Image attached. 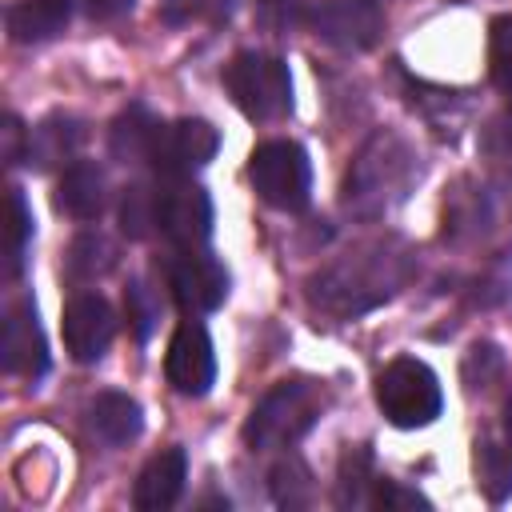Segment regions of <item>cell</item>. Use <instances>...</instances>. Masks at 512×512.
Masks as SVG:
<instances>
[{"label":"cell","instance_id":"obj_5","mask_svg":"<svg viewBox=\"0 0 512 512\" xmlns=\"http://www.w3.org/2000/svg\"><path fill=\"white\" fill-rule=\"evenodd\" d=\"M304 20L324 44L344 48V52H364L384 32L380 0H316Z\"/></svg>","mask_w":512,"mask_h":512},{"label":"cell","instance_id":"obj_13","mask_svg":"<svg viewBox=\"0 0 512 512\" xmlns=\"http://www.w3.org/2000/svg\"><path fill=\"white\" fill-rule=\"evenodd\" d=\"M72 20V0H16L8 8V36L16 44H44Z\"/></svg>","mask_w":512,"mask_h":512},{"label":"cell","instance_id":"obj_11","mask_svg":"<svg viewBox=\"0 0 512 512\" xmlns=\"http://www.w3.org/2000/svg\"><path fill=\"white\" fill-rule=\"evenodd\" d=\"M0 364L12 376L24 380H40L48 372V340L36 324V308L32 304H16L4 320V340H0Z\"/></svg>","mask_w":512,"mask_h":512},{"label":"cell","instance_id":"obj_17","mask_svg":"<svg viewBox=\"0 0 512 512\" xmlns=\"http://www.w3.org/2000/svg\"><path fill=\"white\" fill-rule=\"evenodd\" d=\"M80 140H84V128H80L72 116H48L44 124H36V128L28 132V152H24V160L36 164V168L64 164V160L76 156Z\"/></svg>","mask_w":512,"mask_h":512},{"label":"cell","instance_id":"obj_8","mask_svg":"<svg viewBox=\"0 0 512 512\" xmlns=\"http://www.w3.org/2000/svg\"><path fill=\"white\" fill-rule=\"evenodd\" d=\"M164 376L180 396H204L216 380V352H212V336L204 332V324L192 316L184 320L164 352Z\"/></svg>","mask_w":512,"mask_h":512},{"label":"cell","instance_id":"obj_27","mask_svg":"<svg viewBox=\"0 0 512 512\" xmlns=\"http://www.w3.org/2000/svg\"><path fill=\"white\" fill-rule=\"evenodd\" d=\"M132 4H136V0H88V12H92L96 20H116V16L132 12Z\"/></svg>","mask_w":512,"mask_h":512},{"label":"cell","instance_id":"obj_9","mask_svg":"<svg viewBox=\"0 0 512 512\" xmlns=\"http://www.w3.org/2000/svg\"><path fill=\"white\" fill-rule=\"evenodd\" d=\"M60 332H64V348L72 360L96 364L116 336V312L100 292H80L64 304Z\"/></svg>","mask_w":512,"mask_h":512},{"label":"cell","instance_id":"obj_16","mask_svg":"<svg viewBox=\"0 0 512 512\" xmlns=\"http://www.w3.org/2000/svg\"><path fill=\"white\" fill-rule=\"evenodd\" d=\"M88 424L104 444H128V440L140 436L144 416H140V404L128 392H100L88 404Z\"/></svg>","mask_w":512,"mask_h":512},{"label":"cell","instance_id":"obj_1","mask_svg":"<svg viewBox=\"0 0 512 512\" xmlns=\"http://www.w3.org/2000/svg\"><path fill=\"white\" fill-rule=\"evenodd\" d=\"M320 408H324V400H320L316 384H308V380H280L252 408V416L244 424V440H248V448L296 444L316 424Z\"/></svg>","mask_w":512,"mask_h":512},{"label":"cell","instance_id":"obj_26","mask_svg":"<svg viewBox=\"0 0 512 512\" xmlns=\"http://www.w3.org/2000/svg\"><path fill=\"white\" fill-rule=\"evenodd\" d=\"M24 152H28V132H24V124H20L16 116H4V120H0V160H4V164H20Z\"/></svg>","mask_w":512,"mask_h":512},{"label":"cell","instance_id":"obj_14","mask_svg":"<svg viewBox=\"0 0 512 512\" xmlns=\"http://www.w3.org/2000/svg\"><path fill=\"white\" fill-rule=\"evenodd\" d=\"M56 204L76 216V220H96L108 204V192H104V172L92 164V160H72L56 184Z\"/></svg>","mask_w":512,"mask_h":512},{"label":"cell","instance_id":"obj_21","mask_svg":"<svg viewBox=\"0 0 512 512\" xmlns=\"http://www.w3.org/2000/svg\"><path fill=\"white\" fill-rule=\"evenodd\" d=\"M28 240H32V212L20 196V188H8V276L20 272Z\"/></svg>","mask_w":512,"mask_h":512},{"label":"cell","instance_id":"obj_6","mask_svg":"<svg viewBox=\"0 0 512 512\" xmlns=\"http://www.w3.org/2000/svg\"><path fill=\"white\" fill-rule=\"evenodd\" d=\"M216 148H220V132L200 116H184V120L160 124L148 164L168 180H184L196 168H204L216 156Z\"/></svg>","mask_w":512,"mask_h":512},{"label":"cell","instance_id":"obj_24","mask_svg":"<svg viewBox=\"0 0 512 512\" xmlns=\"http://www.w3.org/2000/svg\"><path fill=\"white\" fill-rule=\"evenodd\" d=\"M124 308H128V320L136 324V336L144 340L148 332H152V320H156V308L148 304V288L136 280V284H128V292H124Z\"/></svg>","mask_w":512,"mask_h":512},{"label":"cell","instance_id":"obj_12","mask_svg":"<svg viewBox=\"0 0 512 512\" xmlns=\"http://www.w3.org/2000/svg\"><path fill=\"white\" fill-rule=\"evenodd\" d=\"M184 480H188V456H184V448H164V452H156L140 468L136 488H132V504L140 512H164V508H172L180 500Z\"/></svg>","mask_w":512,"mask_h":512},{"label":"cell","instance_id":"obj_25","mask_svg":"<svg viewBox=\"0 0 512 512\" xmlns=\"http://www.w3.org/2000/svg\"><path fill=\"white\" fill-rule=\"evenodd\" d=\"M372 504L376 508H428V500L412 488H400L396 480H376L372 488Z\"/></svg>","mask_w":512,"mask_h":512},{"label":"cell","instance_id":"obj_2","mask_svg":"<svg viewBox=\"0 0 512 512\" xmlns=\"http://www.w3.org/2000/svg\"><path fill=\"white\" fill-rule=\"evenodd\" d=\"M224 88L248 120H280L292 112V76L280 56L236 52L224 64Z\"/></svg>","mask_w":512,"mask_h":512},{"label":"cell","instance_id":"obj_15","mask_svg":"<svg viewBox=\"0 0 512 512\" xmlns=\"http://www.w3.org/2000/svg\"><path fill=\"white\" fill-rule=\"evenodd\" d=\"M156 136H160V120H156L144 104H128V108L112 120L108 148H112V156H116L120 164H148Z\"/></svg>","mask_w":512,"mask_h":512},{"label":"cell","instance_id":"obj_20","mask_svg":"<svg viewBox=\"0 0 512 512\" xmlns=\"http://www.w3.org/2000/svg\"><path fill=\"white\" fill-rule=\"evenodd\" d=\"M488 72L492 84L512 100V16H496L488 28Z\"/></svg>","mask_w":512,"mask_h":512},{"label":"cell","instance_id":"obj_18","mask_svg":"<svg viewBox=\"0 0 512 512\" xmlns=\"http://www.w3.org/2000/svg\"><path fill=\"white\" fill-rule=\"evenodd\" d=\"M120 232L132 240H148L152 232H160V188L128 184L120 192Z\"/></svg>","mask_w":512,"mask_h":512},{"label":"cell","instance_id":"obj_4","mask_svg":"<svg viewBox=\"0 0 512 512\" xmlns=\"http://www.w3.org/2000/svg\"><path fill=\"white\" fill-rule=\"evenodd\" d=\"M248 176H252V188L264 204L280 208V212H300L308 204V192H312V164L304 156L300 144L292 140H268L252 152V164H248Z\"/></svg>","mask_w":512,"mask_h":512},{"label":"cell","instance_id":"obj_7","mask_svg":"<svg viewBox=\"0 0 512 512\" xmlns=\"http://www.w3.org/2000/svg\"><path fill=\"white\" fill-rule=\"evenodd\" d=\"M168 288H172V300L184 316H204V312H216L224 304L228 272L216 256L188 248L168 264Z\"/></svg>","mask_w":512,"mask_h":512},{"label":"cell","instance_id":"obj_22","mask_svg":"<svg viewBox=\"0 0 512 512\" xmlns=\"http://www.w3.org/2000/svg\"><path fill=\"white\" fill-rule=\"evenodd\" d=\"M72 276H80V280H92V276H100L108 264H112V248H108V240L100 236V232H84L76 244H72Z\"/></svg>","mask_w":512,"mask_h":512},{"label":"cell","instance_id":"obj_10","mask_svg":"<svg viewBox=\"0 0 512 512\" xmlns=\"http://www.w3.org/2000/svg\"><path fill=\"white\" fill-rule=\"evenodd\" d=\"M160 236L176 248H200L212 236V200L200 184L172 180L160 188Z\"/></svg>","mask_w":512,"mask_h":512},{"label":"cell","instance_id":"obj_19","mask_svg":"<svg viewBox=\"0 0 512 512\" xmlns=\"http://www.w3.org/2000/svg\"><path fill=\"white\" fill-rule=\"evenodd\" d=\"M476 468H480V484H484V492H488L492 500H504L508 488H512V444L500 448V444L484 440L480 452H476Z\"/></svg>","mask_w":512,"mask_h":512},{"label":"cell","instance_id":"obj_3","mask_svg":"<svg viewBox=\"0 0 512 512\" xmlns=\"http://www.w3.org/2000/svg\"><path fill=\"white\" fill-rule=\"evenodd\" d=\"M376 404L396 428H424L440 416V380L416 356H396L376 376Z\"/></svg>","mask_w":512,"mask_h":512},{"label":"cell","instance_id":"obj_23","mask_svg":"<svg viewBox=\"0 0 512 512\" xmlns=\"http://www.w3.org/2000/svg\"><path fill=\"white\" fill-rule=\"evenodd\" d=\"M224 0H164L160 16L168 24H188V20H200V16H220Z\"/></svg>","mask_w":512,"mask_h":512},{"label":"cell","instance_id":"obj_28","mask_svg":"<svg viewBox=\"0 0 512 512\" xmlns=\"http://www.w3.org/2000/svg\"><path fill=\"white\" fill-rule=\"evenodd\" d=\"M504 428H508V444H512V400H508V408H504Z\"/></svg>","mask_w":512,"mask_h":512}]
</instances>
